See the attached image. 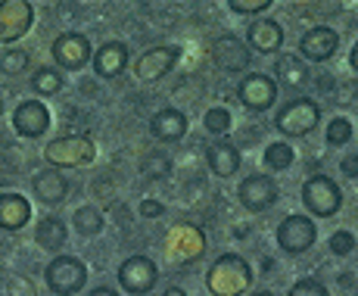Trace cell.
Instances as JSON below:
<instances>
[{
	"mask_svg": "<svg viewBox=\"0 0 358 296\" xmlns=\"http://www.w3.org/2000/svg\"><path fill=\"white\" fill-rule=\"evenodd\" d=\"M206 287L212 296H243L252 287V268L237 253H224L212 262L206 274Z\"/></svg>",
	"mask_w": 358,
	"mask_h": 296,
	"instance_id": "1",
	"label": "cell"
},
{
	"mask_svg": "<svg viewBox=\"0 0 358 296\" xmlns=\"http://www.w3.org/2000/svg\"><path fill=\"white\" fill-rule=\"evenodd\" d=\"M94 156H97V147L87 134L57 137L44 147V160L53 169H81V165H91Z\"/></svg>",
	"mask_w": 358,
	"mask_h": 296,
	"instance_id": "2",
	"label": "cell"
},
{
	"mask_svg": "<svg viewBox=\"0 0 358 296\" xmlns=\"http://www.w3.org/2000/svg\"><path fill=\"white\" fill-rule=\"evenodd\" d=\"M318 119H321L318 103L308 97H296L287 106H280V113L274 115V128L284 137H306L315 132Z\"/></svg>",
	"mask_w": 358,
	"mask_h": 296,
	"instance_id": "3",
	"label": "cell"
},
{
	"mask_svg": "<svg viewBox=\"0 0 358 296\" xmlns=\"http://www.w3.org/2000/svg\"><path fill=\"white\" fill-rule=\"evenodd\" d=\"M302 203H306V209L312 212V216L330 218L340 212L343 190L330 175H312L306 184H302Z\"/></svg>",
	"mask_w": 358,
	"mask_h": 296,
	"instance_id": "4",
	"label": "cell"
},
{
	"mask_svg": "<svg viewBox=\"0 0 358 296\" xmlns=\"http://www.w3.org/2000/svg\"><path fill=\"white\" fill-rule=\"evenodd\" d=\"M44 281H47V287H50V293L75 296L87 284V265L75 256H57L44 268Z\"/></svg>",
	"mask_w": 358,
	"mask_h": 296,
	"instance_id": "5",
	"label": "cell"
},
{
	"mask_svg": "<svg viewBox=\"0 0 358 296\" xmlns=\"http://www.w3.org/2000/svg\"><path fill=\"white\" fill-rule=\"evenodd\" d=\"M318 240V228L308 216H287L278 228V246L290 256H299V253H308Z\"/></svg>",
	"mask_w": 358,
	"mask_h": 296,
	"instance_id": "6",
	"label": "cell"
},
{
	"mask_svg": "<svg viewBox=\"0 0 358 296\" xmlns=\"http://www.w3.org/2000/svg\"><path fill=\"white\" fill-rule=\"evenodd\" d=\"M34 25V6L29 0H0V44L25 38Z\"/></svg>",
	"mask_w": 358,
	"mask_h": 296,
	"instance_id": "7",
	"label": "cell"
},
{
	"mask_svg": "<svg viewBox=\"0 0 358 296\" xmlns=\"http://www.w3.org/2000/svg\"><path fill=\"white\" fill-rule=\"evenodd\" d=\"M156 281H159V268L147 256H131L119 265V284H122V290L131 296L150 293L156 287Z\"/></svg>",
	"mask_w": 358,
	"mask_h": 296,
	"instance_id": "8",
	"label": "cell"
},
{
	"mask_svg": "<svg viewBox=\"0 0 358 296\" xmlns=\"http://www.w3.org/2000/svg\"><path fill=\"white\" fill-rule=\"evenodd\" d=\"M50 53H53V59H57V66L59 69H69V72H78V69H85L94 59L91 41H87L85 34H78V31L59 34V38L53 41Z\"/></svg>",
	"mask_w": 358,
	"mask_h": 296,
	"instance_id": "9",
	"label": "cell"
},
{
	"mask_svg": "<svg viewBox=\"0 0 358 296\" xmlns=\"http://www.w3.org/2000/svg\"><path fill=\"white\" fill-rule=\"evenodd\" d=\"M237 197H240V203H243V209L265 212V209H271V206L278 203L280 188H278V181H274L271 175H250V178L240 181Z\"/></svg>",
	"mask_w": 358,
	"mask_h": 296,
	"instance_id": "10",
	"label": "cell"
},
{
	"mask_svg": "<svg viewBox=\"0 0 358 296\" xmlns=\"http://www.w3.org/2000/svg\"><path fill=\"white\" fill-rule=\"evenodd\" d=\"M237 97L246 109H252V113H265V109H271L274 100H278V85H274V78H268V75L252 72L240 81Z\"/></svg>",
	"mask_w": 358,
	"mask_h": 296,
	"instance_id": "11",
	"label": "cell"
},
{
	"mask_svg": "<svg viewBox=\"0 0 358 296\" xmlns=\"http://www.w3.org/2000/svg\"><path fill=\"white\" fill-rule=\"evenodd\" d=\"M212 63H215L222 72H243V69H250V47L243 44L240 38H234V34H222V38L212 41Z\"/></svg>",
	"mask_w": 358,
	"mask_h": 296,
	"instance_id": "12",
	"label": "cell"
},
{
	"mask_svg": "<svg viewBox=\"0 0 358 296\" xmlns=\"http://www.w3.org/2000/svg\"><path fill=\"white\" fill-rule=\"evenodd\" d=\"M336 50H340V34L330 25H318V29L306 31L299 38V53L308 63H327L336 57Z\"/></svg>",
	"mask_w": 358,
	"mask_h": 296,
	"instance_id": "13",
	"label": "cell"
},
{
	"mask_svg": "<svg viewBox=\"0 0 358 296\" xmlns=\"http://www.w3.org/2000/svg\"><path fill=\"white\" fill-rule=\"evenodd\" d=\"M13 128L19 137H41L50 128V113L41 100H22L13 113Z\"/></svg>",
	"mask_w": 358,
	"mask_h": 296,
	"instance_id": "14",
	"label": "cell"
},
{
	"mask_svg": "<svg viewBox=\"0 0 358 296\" xmlns=\"http://www.w3.org/2000/svg\"><path fill=\"white\" fill-rule=\"evenodd\" d=\"M178 57H181L178 47H156V50H147V53H141V59L134 63V75L141 81H156L171 72Z\"/></svg>",
	"mask_w": 358,
	"mask_h": 296,
	"instance_id": "15",
	"label": "cell"
},
{
	"mask_svg": "<svg viewBox=\"0 0 358 296\" xmlns=\"http://www.w3.org/2000/svg\"><path fill=\"white\" fill-rule=\"evenodd\" d=\"M31 222V203L22 194H0V231H19Z\"/></svg>",
	"mask_w": 358,
	"mask_h": 296,
	"instance_id": "16",
	"label": "cell"
},
{
	"mask_svg": "<svg viewBox=\"0 0 358 296\" xmlns=\"http://www.w3.org/2000/svg\"><path fill=\"white\" fill-rule=\"evenodd\" d=\"M91 63L100 78H119L128 66V47L122 44V41H106V44L94 53Z\"/></svg>",
	"mask_w": 358,
	"mask_h": 296,
	"instance_id": "17",
	"label": "cell"
},
{
	"mask_svg": "<svg viewBox=\"0 0 358 296\" xmlns=\"http://www.w3.org/2000/svg\"><path fill=\"white\" fill-rule=\"evenodd\" d=\"M150 134L162 143H175L187 134V115L181 109H159V113L150 119Z\"/></svg>",
	"mask_w": 358,
	"mask_h": 296,
	"instance_id": "18",
	"label": "cell"
},
{
	"mask_svg": "<svg viewBox=\"0 0 358 296\" xmlns=\"http://www.w3.org/2000/svg\"><path fill=\"white\" fill-rule=\"evenodd\" d=\"M246 41L259 53H278L284 47V29L274 19H256L250 25V31H246Z\"/></svg>",
	"mask_w": 358,
	"mask_h": 296,
	"instance_id": "19",
	"label": "cell"
},
{
	"mask_svg": "<svg viewBox=\"0 0 358 296\" xmlns=\"http://www.w3.org/2000/svg\"><path fill=\"white\" fill-rule=\"evenodd\" d=\"M31 188H34V197H38L44 206H59L69 194V181L59 175L57 169L38 171V175L31 178Z\"/></svg>",
	"mask_w": 358,
	"mask_h": 296,
	"instance_id": "20",
	"label": "cell"
},
{
	"mask_svg": "<svg viewBox=\"0 0 358 296\" xmlns=\"http://www.w3.org/2000/svg\"><path fill=\"white\" fill-rule=\"evenodd\" d=\"M206 160H209V169L215 171L218 178H231L240 171V150L234 147L231 141H224V137L206 150Z\"/></svg>",
	"mask_w": 358,
	"mask_h": 296,
	"instance_id": "21",
	"label": "cell"
},
{
	"mask_svg": "<svg viewBox=\"0 0 358 296\" xmlns=\"http://www.w3.org/2000/svg\"><path fill=\"white\" fill-rule=\"evenodd\" d=\"M69 240V231H66V222H59L57 216H47L38 222V228H34V244L41 246V250H50V253H59L66 246Z\"/></svg>",
	"mask_w": 358,
	"mask_h": 296,
	"instance_id": "22",
	"label": "cell"
},
{
	"mask_svg": "<svg viewBox=\"0 0 358 296\" xmlns=\"http://www.w3.org/2000/svg\"><path fill=\"white\" fill-rule=\"evenodd\" d=\"M306 78H308V72H306V66H302L299 57L280 53V57L274 59V85H284V87L299 91V87L306 85Z\"/></svg>",
	"mask_w": 358,
	"mask_h": 296,
	"instance_id": "23",
	"label": "cell"
},
{
	"mask_svg": "<svg viewBox=\"0 0 358 296\" xmlns=\"http://www.w3.org/2000/svg\"><path fill=\"white\" fill-rule=\"evenodd\" d=\"M72 222H75V231H78L81 237H97L103 231V212L94 209V206H78Z\"/></svg>",
	"mask_w": 358,
	"mask_h": 296,
	"instance_id": "24",
	"label": "cell"
},
{
	"mask_svg": "<svg viewBox=\"0 0 358 296\" xmlns=\"http://www.w3.org/2000/svg\"><path fill=\"white\" fill-rule=\"evenodd\" d=\"M31 87L41 97H53V94L63 91V72H57V69H38L31 78Z\"/></svg>",
	"mask_w": 358,
	"mask_h": 296,
	"instance_id": "25",
	"label": "cell"
},
{
	"mask_svg": "<svg viewBox=\"0 0 358 296\" xmlns=\"http://www.w3.org/2000/svg\"><path fill=\"white\" fill-rule=\"evenodd\" d=\"M265 165L271 171H287L293 165V147L287 141H274L265 147Z\"/></svg>",
	"mask_w": 358,
	"mask_h": 296,
	"instance_id": "26",
	"label": "cell"
},
{
	"mask_svg": "<svg viewBox=\"0 0 358 296\" xmlns=\"http://www.w3.org/2000/svg\"><path fill=\"white\" fill-rule=\"evenodd\" d=\"M352 134H355V128H352V122H349L346 115L330 119V125H327V143L330 147H346V143L352 141Z\"/></svg>",
	"mask_w": 358,
	"mask_h": 296,
	"instance_id": "27",
	"label": "cell"
},
{
	"mask_svg": "<svg viewBox=\"0 0 358 296\" xmlns=\"http://www.w3.org/2000/svg\"><path fill=\"white\" fill-rule=\"evenodd\" d=\"M231 113L228 109H222V106H215V109H206V119H203V125H206V132L209 134H218V137H224L231 132Z\"/></svg>",
	"mask_w": 358,
	"mask_h": 296,
	"instance_id": "28",
	"label": "cell"
},
{
	"mask_svg": "<svg viewBox=\"0 0 358 296\" xmlns=\"http://www.w3.org/2000/svg\"><path fill=\"white\" fill-rule=\"evenodd\" d=\"M141 171L147 178H165L171 171V162H169V156H165V153H150L147 160H143Z\"/></svg>",
	"mask_w": 358,
	"mask_h": 296,
	"instance_id": "29",
	"label": "cell"
},
{
	"mask_svg": "<svg viewBox=\"0 0 358 296\" xmlns=\"http://www.w3.org/2000/svg\"><path fill=\"white\" fill-rule=\"evenodd\" d=\"M330 253L334 256H349V253L355 250V234L352 231H336V234H330Z\"/></svg>",
	"mask_w": 358,
	"mask_h": 296,
	"instance_id": "30",
	"label": "cell"
},
{
	"mask_svg": "<svg viewBox=\"0 0 358 296\" xmlns=\"http://www.w3.org/2000/svg\"><path fill=\"white\" fill-rule=\"evenodd\" d=\"M287 296H330V293H327V287L318 284L315 278H302V281H296V284L290 287V293Z\"/></svg>",
	"mask_w": 358,
	"mask_h": 296,
	"instance_id": "31",
	"label": "cell"
},
{
	"mask_svg": "<svg viewBox=\"0 0 358 296\" xmlns=\"http://www.w3.org/2000/svg\"><path fill=\"white\" fill-rule=\"evenodd\" d=\"M265 10H271V0H231V13L256 16V13H265Z\"/></svg>",
	"mask_w": 358,
	"mask_h": 296,
	"instance_id": "32",
	"label": "cell"
},
{
	"mask_svg": "<svg viewBox=\"0 0 358 296\" xmlns=\"http://www.w3.org/2000/svg\"><path fill=\"white\" fill-rule=\"evenodd\" d=\"M25 63H29V53H25V50H10V53H6V57H3V69H6V72H10V75L22 72Z\"/></svg>",
	"mask_w": 358,
	"mask_h": 296,
	"instance_id": "33",
	"label": "cell"
},
{
	"mask_svg": "<svg viewBox=\"0 0 358 296\" xmlns=\"http://www.w3.org/2000/svg\"><path fill=\"white\" fill-rule=\"evenodd\" d=\"M162 212H165V206L159 203V199H143L141 203V216L143 218H159Z\"/></svg>",
	"mask_w": 358,
	"mask_h": 296,
	"instance_id": "34",
	"label": "cell"
},
{
	"mask_svg": "<svg viewBox=\"0 0 358 296\" xmlns=\"http://www.w3.org/2000/svg\"><path fill=\"white\" fill-rule=\"evenodd\" d=\"M340 169H343V175H346V178H358V153H349V156H343Z\"/></svg>",
	"mask_w": 358,
	"mask_h": 296,
	"instance_id": "35",
	"label": "cell"
},
{
	"mask_svg": "<svg viewBox=\"0 0 358 296\" xmlns=\"http://www.w3.org/2000/svg\"><path fill=\"white\" fill-rule=\"evenodd\" d=\"M87 296H119V293H115L113 287H94V290L87 293Z\"/></svg>",
	"mask_w": 358,
	"mask_h": 296,
	"instance_id": "36",
	"label": "cell"
},
{
	"mask_svg": "<svg viewBox=\"0 0 358 296\" xmlns=\"http://www.w3.org/2000/svg\"><path fill=\"white\" fill-rule=\"evenodd\" d=\"M349 66L358 72V41H355V47H352V53H349Z\"/></svg>",
	"mask_w": 358,
	"mask_h": 296,
	"instance_id": "37",
	"label": "cell"
},
{
	"mask_svg": "<svg viewBox=\"0 0 358 296\" xmlns=\"http://www.w3.org/2000/svg\"><path fill=\"white\" fill-rule=\"evenodd\" d=\"M162 296H187V293H184V290H181V287H169V290H165Z\"/></svg>",
	"mask_w": 358,
	"mask_h": 296,
	"instance_id": "38",
	"label": "cell"
},
{
	"mask_svg": "<svg viewBox=\"0 0 358 296\" xmlns=\"http://www.w3.org/2000/svg\"><path fill=\"white\" fill-rule=\"evenodd\" d=\"M250 296H278V293H271V290H256V293H250Z\"/></svg>",
	"mask_w": 358,
	"mask_h": 296,
	"instance_id": "39",
	"label": "cell"
},
{
	"mask_svg": "<svg viewBox=\"0 0 358 296\" xmlns=\"http://www.w3.org/2000/svg\"><path fill=\"white\" fill-rule=\"evenodd\" d=\"M0 113H3V103H0Z\"/></svg>",
	"mask_w": 358,
	"mask_h": 296,
	"instance_id": "40",
	"label": "cell"
}]
</instances>
